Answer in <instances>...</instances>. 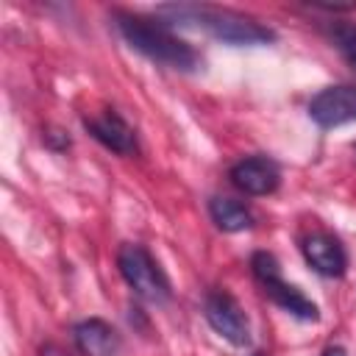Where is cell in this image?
Masks as SVG:
<instances>
[{
  "mask_svg": "<svg viewBox=\"0 0 356 356\" xmlns=\"http://www.w3.org/2000/svg\"><path fill=\"white\" fill-rule=\"evenodd\" d=\"M156 17H164L167 25L203 28L214 39L234 44V47H256V44L275 42V33L267 25L234 8H220V6H206V3H170V6H159Z\"/></svg>",
  "mask_w": 356,
  "mask_h": 356,
  "instance_id": "1",
  "label": "cell"
},
{
  "mask_svg": "<svg viewBox=\"0 0 356 356\" xmlns=\"http://www.w3.org/2000/svg\"><path fill=\"white\" fill-rule=\"evenodd\" d=\"M114 19H117L122 39L145 58H150L167 70H178V72L197 70V64H200L197 50L189 42H184L181 36H175L164 19H159V17L153 19V17L131 14V11H114Z\"/></svg>",
  "mask_w": 356,
  "mask_h": 356,
  "instance_id": "2",
  "label": "cell"
},
{
  "mask_svg": "<svg viewBox=\"0 0 356 356\" xmlns=\"http://www.w3.org/2000/svg\"><path fill=\"white\" fill-rule=\"evenodd\" d=\"M117 267H120L122 281L134 289L136 298L156 303V306L170 300V281L147 248L134 245V242L122 245L117 253Z\"/></svg>",
  "mask_w": 356,
  "mask_h": 356,
  "instance_id": "3",
  "label": "cell"
},
{
  "mask_svg": "<svg viewBox=\"0 0 356 356\" xmlns=\"http://www.w3.org/2000/svg\"><path fill=\"white\" fill-rule=\"evenodd\" d=\"M250 270H253V278L261 284L264 295H267L275 306H281L286 314H292V317H298V320H306V323H317V320H320L317 306H314L298 286H292V284H286V281L281 278V267H278V259H275L273 253H267V250L253 253Z\"/></svg>",
  "mask_w": 356,
  "mask_h": 356,
  "instance_id": "4",
  "label": "cell"
},
{
  "mask_svg": "<svg viewBox=\"0 0 356 356\" xmlns=\"http://www.w3.org/2000/svg\"><path fill=\"white\" fill-rule=\"evenodd\" d=\"M203 314H206V323L222 337L228 339L231 345L236 348H245L250 345V325H248V317L242 312V306L236 303V298L225 289H211L203 300Z\"/></svg>",
  "mask_w": 356,
  "mask_h": 356,
  "instance_id": "5",
  "label": "cell"
},
{
  "mask_svg": "<svg viewBox=\"0 0 356 356\" xmlns=\"http://www.w3.org/2000/svg\"><path fill=\"white\" fill-rule=\"evenodd\" d=\"M309 117L320 128H339L356 122V83H337L317 92L309 103Z\"/></svg>",
  "mask_w": 356,
  "mask_h": 356,
  "instance_id": "6",
  "label": "cell"
},
{
  "mask_svg": "<svg viewBox=\"0 0 356 356\" xmlns=\"http://www.w3.org/2000/svg\"><path fill=\"white\" fill-rule=\"evenodd\" d=\"M300 250H303L306 264H309L314 273L325 275V278H339V275H345V270H348V253H345L342 242H339L337 236L325 234V231H312V234H306L303 242H300Z\"/></svg>",
  "mask_w": 356,
  "mask_h": 356,
  "instance_id": "7",
  "label": "cell"
},
{
  "mask_svg": "<svg viewBox=\"0 0 356 356\" xmlns=\"http://www.w3.org/2000/svg\"><path fill=\"white\" fill-rule=\"evenodd\" d=\"M231 184L250 195V197H261V195H273L281 184V172L275 167V161L264 159V156H248L242 161H236L228 172Z\"/></svg>",
  "mask_w": 356,
  "mask_h": 356,
  "instance_id": "8",
  "label": "cell"
},
{
  "mask_svg": "<svg viewBox=\"0 0 356 356\" xmlns=\"http://www.w3.org/2000/svg\"><path fill=\"white\" fill-rule=\"evenodd\" d=\"M83 128H86L106 150H111V153H117V156H131V153H136V134H134V128H131L114 108H108V111H103V114H97V117H83Z\"/></svg>",
  "mask_w": 356,
  "mask_h": 356,
  "instance_id": "9",
  "label": "cell"
},
{
  "mask_svg": "<svg viewBox=\"0 0 356 356\" xmlns=\"http://www.w3.org/2000/svg\"><path fill=\"white\" fill-rule=\"evenodd\" d=\"M75 337V348L83 356H117L120 353V334L111 323L100 320V317H89L81 320L72 328Z\"/></svg>",
  "mask_w": 356,
  "mask_h": 356,
  "instance_id": "10",
  "label": "cell"
},
{
  "mask_svg": "<svg viewBox=\"0 0 356 356\" xmlns=\"http://www.w3.org/2000/svg\"><path fill=\"white\" fill-rule=\"evenodd\" d=\"M209 214L214 220V225L220 231L236 234V231H248L253 225V214L245 203L234 200V197H211L209 200Z\"/></svg>",
  "mask_w": 356,
  "mask_h": 356,
  "instance_id": "11",
  "label": "cell"
},
{
  "mask_svg": "<svg viewBox=\"0 0 356 356\" xmlns=\"http://www.w3.org/2000/svg\"><path fill=\"white\" fill-rule=\"evenodd\" d=\"M331 39H334L337 50L348 58V64L356 67V25H337L331 31Z\"/></svg>",
  "mask_w": 356,
  "mask_h": 356,
  "instance_id": "12",
  "label": "cell"
},
{
  "mask_svg": "<svg viewBox=\"0 0 356 356\" xmlns=\"http://www.w3.org/2000/svg\"><path fill=\"white\" fill-rule=\"evenodd\" d=\"M42 356H70V353H64V350L56 348V345H47V348H42Z\"/></svg>",
  "mask_w": 356,
  "mask_h": 356,
  "instance_id": "13",
  "label": "cell"
},
{
  "mask_svg": "<svg viewBox=\"0 0 356 356\" xmlns=\"http://www.w3.org/2000/svg\"><path fill=\"white\" fill-rule=\"evenodd\" d=\"M323 356H348V353H345V348H339V345H328V348L323 350Z\"/></svg>",
  "mask_w": 356,
  "mask_h": 356,
  "instance_id": "14",
  "label": "cell"
}]
</instances>
